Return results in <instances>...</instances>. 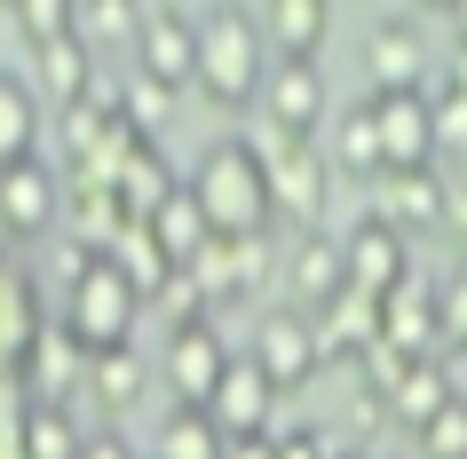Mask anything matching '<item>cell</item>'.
I'll use <instances>...</instances> for the list:
<instances>
[{
    "label": "cell",
    "mask_w": 467,
    "mask_h": 459,
    "mask_svg": "<svg viewBox=\"0 0 467 459\" xmlns=\"http://www.w3.org/2000/svg\"><path fill=\"white\" fill-rule=\"evenodd\" d=\"M325 151H333V167L357 174V183H380V120H372V96L348 103V111H333V127H325Z\"/></svg>",
    "instance_id": "29"
},
{
    "label": "cell",
    "mask_w": 467,
    "mask_h": 459,
    "mask_svg": "<svg viewBox=\"0 0 467 459\" xmlns=\"http://www.w3.org/2000/svg\"><path fill=\"white\" fill-rule=\"evenodd\" d=\"M372 214L404 230V238H428L443 230V167H412V174H380L372 183Z\"/></svg>",
    "instance_id": "18"
},
{
    "label": "cell",
    "mask_w": 467,
    "mask_h": 459,
    "mask_svg": "<svg viewBox=\"0 0 467 459\" xmlns=\"http://www.w3.org/2000/svg\"><path fill=\"white\" fill-rule=\"evenodd\" d=\"M348 293V262H341V238L325 230H294L285 254H277V301L301 317H325L333 301Z\"/></svg>",
    "instance_id": "7"
},
{
    "label": "cell",
    "mask_w": 467,
    "mask_h": 459,
    "mask_svg": "<svg viewBox=\"0 0 467 459\" xmlns=\"http://www.w3.org/2000/svg\"><path fill=\"white\" fill-rule=\"evenodd\" d=\"M119 111L143 127L150 143H167V127H174V111H182V96H174V88H159V79H143V72H127V79H119Z\"/></svg>",
    "instance_id": "33"
},
{
    "label": "cell",
    "mask_w": 467,
    "mask_h": 459,
    "mask_svg": "<svg viewBox=\"0 0 467 459\" xmlns=\"http://www.w3.org/2000/svg\"><path fill=\"white\" fill-rule=\"evenodd\" d=\"M150 459H230V435L214 428V412H182L174 404L150 435Z\"/></svg>",
    "instance_id": "31"
},
{
    "label": "cell",
    "mask_w": 467,
    "mask_h": 459,
    "mask_svg": "<svg viewBox=\"0 0 467 459\" xmlns=\"http://www.w3.org/2000/svg\"><path fill=\"white\" fill-rule=\"evenodd\" d=\"M428 111H436V167H467V88L428 79Z\"/></svg>",
    "instance_id": "34"
},
{
    "label": "cell",
    "mask_w": 467,
    "mask_h": 459,
    "mask_svg": "<svg viewBox=\"0 0 467 459\" xmlns=\"http://www.w3.org/2000/svg\"><path fill=\"white\" fill-rule=\"evenodd\" d=\"M341 459H365V452H341Z\"/></svg>",
    "instance_id": "44"
},
{
    "label": "cell",
    "mask_w": 467,
    "mask_h": 459,
    "mask_svg": "<svg viewBox=\"0 0 467 459\" xmlns=\"http://www.w3.org/2000/svg\"><path fill=\"white\" fill-rule=\"evenodd\" d=\"M262 40H270V64H317L325 40H333V8L325 0H270Z\"/></svg>",
    "instance_id": "19"
},
{
    "label": "cell",
    "mask_w": 467,
    "mask_h": 459,
    "mask_svg": "<svg viewBox=\"0 0 467 459\" xmlns=\"http://www.w3.org/2000/svg\"><path fill=\"white\" fill-rule=\"evenodd\" d=\"M150 317V301L135 293V277H127L119 262H88L64 286V325H72V340L88 349V357H103V349H135V325Z\"/></svg>",
    "instance_id": "3"
},
{
    "label": "cell",
    "mask_w": 467,
    "mask_h": 459,
    "mask_svg": "<svg viewBox=\"0 0 467 459\" xmlns=\"http://www.w3.org/2000/svg\"><path fill=\"white\" fill-rule=\"evenodd\" d=\"M230 364H238V349H230V333L206 317V325H191V333H167L159 381H167V396L182 412H206V404H214V388L230 381Z\"/></svg>",
    "instance_id": "8"
},
{
    "label": "cell",
    "mask_w": 467,
    "mask_h": 459,
    "mask_svg": "<svg viewBox=\"0 0 467 459\" xmlns=\"http://www.w3.org/2000/svg\"><path fill=\"white\" fill-rule=\"evenodd\" d=\"M32 88H40L56 111L88 103V88H96V48H88L79 32H64V40H48V48H32Z\"/></svg>",
    "instance_id": "21"
},
{
    "label": "cell",
    "mask_w": 467,
    "mask_h": 459,
    "mask_svg": "<svg viewBox=\"0 0 467 459\" xmlns=\"http://www.w3.org/2000/svg\"><path fill=\"white\" fill-rule=\"evenodd\" d=\"M460 388H451V364L443 357H420V364H404V381L389 388V428H404V435H420L428 420H436L443 404H451Z\"/></svg>",
    "instance_id": "23"
},
{
    "label": "cell",
    "mask_w": 467,
    "mask_h": 459,
    "mask_svg": "<svg viewBox=\"0 0 467 459\" xmlns=\"http://www.w3.org/2000/svg\"><path fill=\"white\" fill-rule=\"evenodd\" d=\"M206 412H214V428L230 435V443H254V435H277V428H270V412H277V388L262 381V364H254L246 349H238V364H230V381L214 388V404H206Z\"/></svg>",
    "instance_id": "17"
},
{
    "label": "cell",
    "mask_w": 467,
    "mask_h": 459,
    "mask_svg": "<svg viewBox=\"0 0 467 459\" xmlns=\"http://www.w3.org/2000/svg\"><path fill=\"white\" fill-rule=\"evenodd\" d=\"M254 151H262V167H270V198L277 214L294 222V230H325V206H333V183H341V167H333V151L325 143H262L254 135Z\"/></svg>",
    "instance_id": "4"
},
{
    "label": "cell",
    "mask_w": 467,
    "mask_h": 459,
    "mask_svg": "<svg viewBox=\"0 0 467 459\" xmlns=\"http://www.w3.org/2000/svg\"><path fill=\"white\" fill-rule=\"evenodd\" d=\"M341 262H348V293H365V301H389L404 277H412V238L389 230L380 214H357V230L341 238Z\"/></svg>",
    "instance_id": "11"
},
{
    "label": "cell",
    "mask_w": 467,
    "mask_h": 459,
    "mask_svg": "<svg viewBox=\"0 0 467 459\" xmlns=\"http://www.w3.org/2000/svg\"><path fill=\"white\" fill-rule=\"evenodd\" d=\"M412 452L420 459H467V396H451V404L412 435Z\"/></svg>",
    "instance_id": "36"
},
{
    "label": "cell",
    "mask_w": 467,
    "mask_h": 459,
    "mask_svg": "<svg viewBox=\"0 0 467 459\" xmlns=\"http://www.w3.org/2000/svg\"><path fill=\"white\" fill-rule=\"evenodd\" d=\"M56 222H64V174H56L48 159L0 167V254H8V245L56 238Z\"/></svg>",
    "instance_id": "9"
},
{
    "label": "cell",
    "mask_w": 467,
    "mask_h": 459,
    "mask_svg": "<svg viewBox=\"0 0 467 459\" xmlns=\"http://www.w3.org/2000/svg\"><path fill=\"white\" fill-rule=\"evenodd\" d=\"M246 357L262 364V381L277 388V396H301V388L325 372V340H317V317H301V309H262L254 317V333H246Z\"/></svg>",
    "instance_id": "5"
},
{
    "label": "cell",
    "mask_w": 467,
    "mask_h": 459,
    "mask_svg": "<svg viewBox=\"0 0 467 459\" xmlns=\"http://www.w3.org/2000/svg\"><path fill=\"white\" fill-rule=\"evenodd\" d=\"M40 127H48L40 88H32V79H16V72H0V167L40 159Z\"/></svg>",
    "instance_id": "26"
},
{
    "label": "cell",
    "mask_w": 467,
    "mask_h": 459,
    "mask_svg": "<svg viewBox=\"0 0 467 459\" xmlns=\"http://www.w3.org/2000/svg\"><path fill=\"white\" fill-rule=\"evenodd\" d=\"M25 388L40 396V404H72V388H88V349L72 340V325H64V317H48V333L32 340Z\"/></svg>",
    "instance_id": "20"
},
{
    "label": "cell",
    "mask_w": 467,
    "mask_h": 459,
    "mask_svg": "<svg viewBox=\"0 0 467 459\" xmlns=\"http://www.w3.org/2000/svg\"><path fill=\"white\" fill-rule=\"evenodd\" d=\"M317 340H325V364H333V372L365 364L372 349H380V301H365V293H341V301L317 317Z\"/></svg>",
    "instance_id": "22"
},
{
    "label": "cell",
    "mask_w": 467,
    "mask_h": 459,
    "mask_svg": "<svg viewBox=\"0 0 467 459\" xmlns=\"http://www.w3.org/2000/svg\"><path fill=\"white\" fill-rule=\"evenodd\" d=\"M380 349H396L404 364L443 357V317H436V277H428V269H412V277L380 301Z\"/></svg>",
    "instance_id": "14"
},
{
    "label": "cell",
    "mask_w": 467,
    "mask_h": 459,
    "mask_svg": "<svg viewBox=\"0 0 467 459\" xmlns=\"http://www.w3.org/2000/svg\"><path fill=\"white\" fill-rule=\"evenodd\" d=\"M150 238L167 245V262H174V269H198V254L214 245V222H206V206L191 198V174H182V191H174L167 206L150 214Z\"/></svg>",
    "instance_id": "28"
},
{
    "label": "cell",
    "mask_w": 467,
    "mask_h": 459,
    "mask_svg": "<svg viewBox=\"0 0 467 459\" xmlns=\"http://www.w3.org/2000/svg\"><path fill=\"white\" fill-rule=\"evenodd\" d=\"M103 262H119L127 277H135V293H143V301H159V293H167L174 277H182V269L167 262V245L150 238V222H127L119 238H111V254H103Z\"/></svg>",
    "instance_id": "30"
},
{
    "label": "cell",
    "mask_w": 467,
    "mask_h": 459,
    "mask_svg": "<svg viewBox=\"0 0 467 459\" xmlns=\"http://www.w3.org/2000/svg\"><path fill=\"white\" fill-rule=\"evenodd\" d=\"M443 230L467 238V167H443Z\"/></svg>",
    "instance_id": "41"
},
{
    "label": "cell",
    "mask_w": 467,
    "mask_h": 459,
    "mask_svg": "<svg viewBox=\"0 0 467 459\" xmlns=\"http://www.w3.org/2000/svg\"><path fill=\"white\" fill-rule=\"evenodd\" d=\"M436 317H443V364L467 357V262L451 277H436Z\"/></svg>",
    "instance_id": "37"
},
{
    "label": "cell",
    "mask_w": 467,
    "mask_h": 459,
    "mask_svg": "<svg viewBox=\"0 0 467 459\" xmlns=\"http://www.w3.org/2000/svg\"><path fill=\"white\" fill-rule=\"evenodd\" d=\"M135 72L159 79V88H198V8H143V25H135Z\"/></svg>",
    "instance_id": "10"
},
{
    "label": "cell",
    "mask_w": 467,
    "mask_h": 459,
    "mask_svg": "<svg viewBox=\"0 0 467 459\" xmlns=\"http://www.w3.org/2000/svg\"><path fill=\"white\" fill-rule=\"evenodd\" d=\"M443 79H451V88H467V40H451V72H443Z\"/></svg>",
    "instance_id": "43"
},
{
    "label": "cell",
    "mask_w": 467,
    "mask_h": 459,
    "mask_svg": "<svg viewBox=\"0 0 467 459\" xmlns=\"http://www.w3.org/2000/svg\"><path fill=\"white\" fill-rule=\"evenodd\" d=\"M191 198L206 206V222H214V238H270L277 222V198H270V167H262V151H254V135H222L206 159H198L191 174Z\"/></svg>",
    "instance_id": "1"
},
{
    "label": "cell",
    "mask_w": 467,
    "mask_h": 459,
    "mask_svg": "<svg viewBox=\"0 0 467 459\" xmlns=\"http://www.w3.org/2000/svg\"><path fill=\"white\" fill-rule=\"evenodd\" d=\"M277 459H341V452H333V435H325V428L294 420V428H277Z\"/></svg>",
    "instance_id": "39"
},
{
    "label": "cell",
    "mask_w": 467,
    "mask_h": 459,
    "mask_svg": "<svg viewBox=\"0 0 467 459\" xmlns=\"http://www.w3.org/2000/svg\"><path fill=\"white\" fill-rule=\"evenodd\" d=\"M182 191V174H174V159H167V143H135V159L119 167V206H127V222H150L167 198Z\"/></svg>",
    "instance_id": "25"
},
{
    "label": "cell",
    "mask_w": 467,
    "mask_h": 459,
    "mask_svg": "<svg viewBox=\"0 0 467 459\" xmlns=\"http://www.w3.org/2000/svg\"><path fill=\"white\" fill-rule=\"evenodd\" d=\"M48 333V309H40V286L16 254H0V372H25L32 340Z\"/></svg>",
    "instance_id": "16"
},
{
    "label": "cell",
    "mask_w": 467,
    "mask_h": 459,
    "mask_svg": "<svg viewBox=\"0 0 467 459\" xmlns=\"http://www.w3.org/2000/svg\"><path fill=\"white\" fill-rule=\"evenodd\" d=\"M325 127H333L325 72L317 64H270V79H262V135H277V143H325Z\"/></svg>",
    "instance_id": "6"
},
{
    "label": "cell",
    "mask_w": 467,
    "mask_h": 459,
    "mask_svg": "<svg viewBox=\"0 0 467 459\" xmlns=\"http://www.w3.org/2000/svg\"><path fill=\"white\" fill-rule=\"evenodd\" d=\"M230 459H277V435H254V443H230Z\"/></svg>",
    "instance_id": "42"
},
{
    "label": "cell",
    "mask_w": 467,
    "mask_h": 459,
    "mask_svg": "<svg viewBox=\"0 0 467 459\" xmlns=\"http://www.w3.org/2000/svg\"><path fill=\"white\" fill-rule=\"evenodd\" d=\"M262 269H270V238H214L206 254H198V269H182V277H198V293H206V309L230 317L246 309L254 293H262Z\"/></svg>",
    "instance_id": "13"
},
{
    "label": "cell",
    "mask_w": 467,
    "mask_h": 459,
    "mask_svg": "<svg viewBox=\"0 0 467 459\" xmlns=\"http://www.w3.org/2000/svg\"><path fill=\"white\" fill-rule=\"evenodd\" d=\"M270 79V40L254 8H198V96L214 111H254Z\"/></svg>",
    "instance_id": "2"
},
{
    "label": "cell",
    "mask_w": 467,
    "mask_h": 459,
    "mask_svg": "<svg viewBox=\"0 0 467 459\" xmlns=\"http://www.w3.org/2000/svg\"><path fill=\"white\" fill-rule=\"evenodd\" d=\"M79 435L88 428H72V404H40L32 396V420H25V452L32 459H79Z\"/></svg>",
    "instance_id": "35"
},
{
    "label": "cell",
    "mask_w": 467,
    "mask_h": 459,
    "mask_svg": "<svg viewBox=\"0 0 467 459\" xmlns=\"http://www.w3.org/2000/svg\"><path fill=\"white\" fill-rule=\"evenodd\" d=\"M64 222H72V245H79V254H111V238L127 230V206H119V191H111V183H88V174H72Z\"/></svg>",
    "instance_id": "24"
},
{
    "label": "cell",
    "mask_w": 467,
    "mask_h": 459,
    "mask_svg": "<svg viewBox=\"0 0 467 459\" xmlns=\"http://www.w3.org/2000/svg\"><path fill=\"white\" fill-rule=\"evenodd\" d=\"M79 459H135V435L127 428H88L79 435Z\"/></svg>",
    "instance_id": "40"
},
{
    "label": "cell",
    "mask_w": 467,
    "mask_h": 459,
    "mask_svg": "<svg viewBox=\"0 0 467 459\" xmlns=\"http://www.w3.org/2000/svg\"><path fill=\"white\" fill-rule=\"evenodd\" d=\"M365 72H372V96L428 88V32H420V16H372L365 25Z\"/></svg>",
    "instance_id": "12"
},
{
    "label": "cell",
    "mask_w": 467,
    "mask_h": 459,
    "mask_svg": "<svg viewBox=\"0 0 467 459\" xmlns=\"http://www.w3.org/2000/svg\"><path fill=\"white\" fill-rule=\"evenodd\" d=\"M135 25H143L135 0H79L72 8V32L88 48H135Z\"/></svg>",
    "instance_id": "32"
},
{
    "label": "cell",
    "mask_w": 467,
    "mask_h": 459,
    "mask_svg": "<svg viewBox=\"0 0 467 459\" xmlns=\"http://www.w3.org/2000/svg\"><path fill=\"white\" fill-rule=\"evenodd\" d=\"M372 120H380V174L436 167V111H428V88H412V96H372Z\"/></svg>",
    "instance_id": "15"
},
{
    "label": "cell",
    "mask_w": 467,
    "mask_h": 459,
    "mask_svg": "<svg viewBox=\"0 0 467 459\" xmlns=\"http://www.w3.org/2000/svg\"><path fill=\"white\" fill-rule=\"evenodd\" d=\"M8 16H16V32H25V48H48V40L72 32V0H16Z\"/></svg>",
    "instance_id": "38"
},
{
    "label": "cell",
    "mask_w": 467,
    "mask_h": 459,
    "mask_svg": "<svg viewBox=\"0 0 467 459\" xmlns=\"http://www.w3.org/2000/svg\"><path fill=\"white\" fill-rule=\"evenodd\" d=\"M143 388H150L143 349H103V357H88V388H79V396H96V404L111 412V428H119V412L143 404Z\"/></svg>",
    "instance_id": "27"
}]
</instances>
